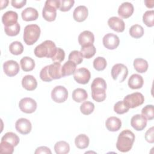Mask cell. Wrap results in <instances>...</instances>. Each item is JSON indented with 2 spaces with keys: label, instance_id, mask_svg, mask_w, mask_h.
Returning a JSON list of instances; mask_svg holds the SVG:
<instances>
[{
  "label": "cell",
  "instance_id": "obj_1",
  "mask_svg": "<svg viewBox=\"0 0 154 154\" xmlns=\"http://www.w3.org/2000/svg\"><path fill=\"white\" fill-rule=\"evenodd\" d=\"M134 134L129 129L122 131L118 136L116 143L117 150L121 152H127L129 151L133 146L135 141Z\"/></svg>",
  "mask_w": 154,
  "mask_h": 154
},
{
  "label": "cell",
  "instance_id": "obj_2",
  "mask_svg": "<svg viewBox=\"0 0 154 154\" xmlns=\"http://www.w3.org/2000/svg\"><path fill=\"white\" fill-rule=\"evenodd\" d=\"M57 47L51 40H45L34 49V54L38 58H52L55 52Z\"/></svg>",
  "mask_w": 154,
  "mask_h": 154
},
{
  "label": "cell",
  "instance_id": "obj_3",
  "mask_svg": "<svg viewBox=\"0 0 154 154\" xmlns=\"http://www.w3.org/2000/svg\"><path fill=\"white\" fill-rule=\"evenodd\" d=\"M60 1L47 0L42 10V16L44 19L48 22L55 20L57 16V10L60 8Z\"/></svg>",
  "mask_w": 154,
  "mask_h": 154
},
{
  "label": "cell",
  "instance_id": "obj_4",
  "mask_svg": "<svg viewBox=\"0 0 154 154\" xmlns=\"http://www.w3.org/2000/svg\"><path fill=\"white\" fill-rule=\"evenodd\" d=\"M40 32V28L37 25H28L24 28L23 41L27 45H32L38 40Z\"/></svg>",
  "mask_w": 154,
  "mask_h": 154
},
{
  "label": "cell",
  "instance_id": "obj_5",
  "mask_svg": "<svg viewBox=\"0 0 154 154\" xmlns=\"http://www.w3.org/2000/svg\"><path fill=\"white\" fill-rule=\"evenodd\" d=\"M123 101L129 108H134L144 103V97L141 93L135 92L126 96Z\"/></svg>",
  "mask_w": 154,
  "mask_h": 154
},
{
  "label": "cell",
  "instance_id": "obj_6",
  "mask_svg": "<svg viewBox=\"0 0 154 154\" xmlns=\"http://www.w3.org/2000/svg\"><path fill=\"white\" fill-rule=\"evenodd\" d=\"M111 76L114 80L122 82L125 80L128 75V70L127 67L121 63L116 64L111 69Z\"/></svg>",
  "mask_w": 154,
  "mask_h": 154
},
{
  "label": "cell",
  "instance_id": "obj_7",
  "mask_svg": "<svg viewBox=\"0 0 154 154\" xmlns=\"http://www.w3.org/2000/svg\"><path fill=\"white\" fill-rule=\"evenodd\" d=\"M68 97L67 90L62 85L55 87L51 91V98L55 102L63 103Z\"/></svg>",
  "mask_w": 154,
  "mask_h": 154
},
{
  "label": "cell",
  "instance_id": "obj_8",
  "mask_svg": "<svg viewBox=\"0 0 154 154\" xmlns=\"http://www.w3.org/2000/svg\"><path fill=\"white\" fill-rule=\"evenodd\" d=\"M37 106V102L31 97H24L19 103V106L20 110L27 114L34 112L36 110Z\"/></svg>",
  "mask_w": 154,
  "mask_h": 154
},
{
  "label": "cell",
  "instance_id": "obj_9",
  "mask_svg": "<svg viewBox=\"0 0 154 154\" xmlns=\"http://www.w3.org/2000/svg\"><path fill=\"white\" fill-rule=\"evenodd\" d=\"M74 79L79 84H86L91 78L90 72L85 67H81L75 70L73 73Z\"/></svg>",
  "mask_w": 154,
  "mask_h": 154
},
{
  "label": "cell",
  "instance_id": "obj_10",
  "mask_svg": "<svg viewBox=\"0 0 154 154\" xmlns=\"http://www.w3.org/2000/svg\"><path fill=\"white\" fill-rule=\"evenodd\" d=\"M103 46L108 49L113 50L116 49L120 43L119 37L113 34L108 33L104 35L102 40Z\"/></svg>",
  "mask_w": 154,
  "mask_h": 154
},
{
  "label": "cell",
  "instance_id": "obj_11",
  "mask_svg": "<svg viewBox=\"0 0 154 154\" xmlns=\"http://www.w3.org/2000/svg\"><path fill=\"white\" fill-rule=\"evenodd\" d=\"M3 70L7 76L12 77L19 73L20 67L17 61L14 60H8L4 63Z\"/></svg>",
  "mask_w": 154,
  "mask_h": 154
},
{
  "label": "cell",
  "instance_id": "obj_12",
  "mask_svg": "<svg viewBox=\"0 0 154 154\" xmlns=\"http://www.w3.org/2000/svg\"><path fill=\"white\" fill-rule=\"evenodd\" d=\"M15 128L18 132L23 135H26L31 132L32 125L29 120L25 118H20L16 122Z\"/></svg>",
  "mask_w": 154,
  "mask_h": 154
},
{
  "label": "cell",
  "instance_id": "obj_13",
  "mask_svg": "<svg viewBox=\"0 0 154 154\" xmlns=\"http://www.w3.org/2000/svg\"><path fill=\"white\" fill-rule=\"evenodd\" d=\"M131 125L136 131H142L147 125V119L141 114H135L131 118Z\"/></svg>",
  "mask_w": 154,
  "mask_h": 154
},
{
  "label": "cell",
  "instance_id": "obj_14",
  "mask_svg": "<svg viewBox=\"0 0 154 154\" xmlns=\"http://www.w3.org/2000/svg\"><path fill=\"white\" fill-rule=\"evenodd\" d=\"M108 25L111 29L118 32H123L125 28V23L123 19L116 16L110 17L108 20Z\"/></svg>",
  "mask_w": 154,
  "mask_h": 154
},
{
  "label": "cell",
  "instance_id": "obj_15",
  "mask_svg": "<svg viewBox=\"0 0 154 154\" xmlns=\"http://www.w3.org/2000/svg\"><path fill=\"white\" fill-rule=\"evenodd\" d=\"M134 6L129 2L122 3L118 8V14L122 18L127 19L131 16L134 13Z\"/></svg>",
  "mask_w": 154,
  "mask_h": 154
},
{
  "label": "cell",
  "instance_id": "obj_16",
  "mask_svg": "<svg viewBox=\"0 0 154 154\" xmlns=\"http://www.w3.org/2000/svg\"><path fill=\"white\" fill-rule=\"evenodd\" d=\"M18 14L16 12L10 10L5 12L2 17V22L4 26H10L17 23Z\"/></svg>",
  "mask_w": 154,
  "mask_h": 154
},
{
  "label": "cell",
  "instance_id": "obj_17",
  "mask_svg": "<svg viewBox=\"0 0 154 154\" xmlns=\"http://www.w3.org/2000/svg\"><path fill=\"white\" fill-rule=\"evenodd\" d=\"M94 41V34L90 31H84L78 36V42L81 46L93 44Z\"/></svg>",
  "mask_w": 154,
  "mask_h": 154
},
{
  "label": "cell",
  "instance_id": "obj_18",
  "mask_svg": "<svg viewBox=\"0 0 154 154\" xmlns=\"http://www.w3.org/2000/svg\"><path fill=\"white\" fill-rule=\"evenodd\" d=\"M88 14L87 8L84 5H79L76 7L73 13V19L78 22H81L84 21Z\"/></svg>",
  "mask_w": 154,
  "mask_h": 154
},
{
  "label": "cell",
  "instance_id": "obj_19",
  "mask_svg": "<svg viewBox=\"0 0 154 154\" xmlns=\"http://www.w3.org/2000/svg\"><path fill=\"white\" fill-rule=\"evenodd\" d=\"M62 66L60 63L54 62L49 65L48 72L50 76L52 79H58L63 77L61 73Z\"/></svg>",
  "mask_w": 154,
  "mask_h": 154
},
{
  "label": "cell",
  "instance_id": "obj_20",
  "mask_svg": "<svg viewBox=\"0 0 154 154\" xmlns=\"http://www.w3.org/2000/svg\"><path fill=\"white\" fill-rule=\"evenodd\" d=\"M105 126L108 131L116 132L119 131L122 127V122L118 117L111 116L106 119Z\"/></svg>",
  "mask_w": 154,
  "mask_h": 154
},
{
  "label": "cell",
  "instance_id": "obj_21",
  "mask_svg": "<svg viewBox=\"0 0 154 154\" xmlns=\"http://www.w3.org/2000/svg\"><path fill=\"white\" fill-rule=\"evenodd\" d=\"M22 87L28 91H32L37 87L36 79L32 75H25L22 80Z\"/></svg>",
  "mask_w": 154,
  "mask_h": 154
},
{
  "label": "cell",
  "instance_id": "obj_22",
  "mask_svg": "<svg viewBox=\"0 0 154 154\" xmlns=\"http://www.w3.org/2000/svg\"><path fill=\"white\" fill-rule=\"evenodd\" d=\"M128 86L132 89L141 88L144 84L143 77L138 74L132 75L128 79Z\"/></svg>",
  "mask_w": 154,
  "mask_h": 154
},
{
  "label": "cell",
  "instance_id": "obj_23",
  "mask_svg": "<svg viewBox=\"0 0 154 154\" xmlns=\"http://www.w3.org/2000/svg\"><path fill=\"white\" fill-rule=\"evenodd\" d=\"M21 16L23 20L32 21L37 19L38 17V13L36 9L32 7H28L22 11Z\"/></svg>",
  "mask_w": 154,
  "mask_h": 154
},
{
  "label": "cell",
  "instance_id": "obj_24",
  "mask_svg": "<svg viewBox=\"0 0 154 154\" xmlns=\"http://www.w3.org/2000/svg\"><path fill=\"white\" fill-rule=\"evenodd\" d=\"M76 68V64L71 61H66L61 68V73L63 77L69 76L74 73Z\"/></svg>",
  "mask_w": 154,
  "mask_h": 154
},
{
  "label": "cell",
  "instance_id": "obj_25",
  "mask_svg": "<svg viewBox=\"0 0 154 154\" xmlns=\"http://www.w3.org/2000/svg\"><path fill=\"white\" fill-rule=\"evenodd\" d=\"M91 89L92 98L96 102H101L106 99V89L102 88H93Z\"/></svg>",
  "mask_w": 154,
  "mask_h": 154
},
{
  "label": "cell",
  "instance_id": "obj_26",
  "mask_svg": "<svg viewBox=\"0 0 154 154\" xmlns=\"http://www.w3.org/2000/svg\"><path fill=\"white\" fill-rule=\"evenodd\" d=\"M133 64L135 70L140 73L146 72L148 69L149 65L147 61L141 58L135 59Z\"/></svg>",
  "mask_w": 154,
  "mask_h": 154
},
{
  "label": "cell",
  "instance_id": "obj_27",
  "mask_svg": "<svg viewBox=\"0 0 154 154\" xmlns=\"http://www.w3.org/2000/svg\"><path fill=\"white\" fill-rule=\"evenodd\" d=\"M20 64L22 69L24 72L31 71L35 67V62L34 60L29 57H23L20 61Z\"/></svg>",
  "mask_w": 154,
  "mask_h": 154
},
{
  "label": "cell",
  "instance_id": "obj_28",
  "mask_svg": "<svg viewBox=\"0 0 154 154\" xmlns=\"http://www.w3.org/2000/svg\"><path fill=\"white\" fill-rule=\"evenodd\" d=\"M88 97L87 91L81 88H78L73 90L72 93V99L74 101L80 103L85 100Z\"/></svg>",
  "mask_w": 154,
  "mask_h": 154
},
{
  "label": "cell",
  "instance_id": "obj_29",
  "mask_svg": "<svg viewBox=\"0 0 154 154\" xmlns=\"http://www.w3.org/2000/svg\"><path fill=\"white\" fill-rule=\"evenodd\" d=\"M89 138L85 134H79L75 139V144L77 148L84 149L89 145Z\"/></svg>",
  "mask_w": 154,
  "mask_h": 154
},
{
  "label": "cell",
  "instance_id": "obj_30",
  "mask_svg": "<svg viewBox=\"0 0 154 154\" xmlns=\"http://www.w3.org/2000/svg\"><path fill=\"white\" fill-rule=\"evenodd\" d=\"M96 51V49L94 46L93 45V44H91L89 45L81 46L80 52L83 58L89 59L93 57L95 55Z\"/></svg>",
  "mask_w": 154,
  "mask_h": 154
},
{
  "label": "cell",
  "instance_id": "obj_31",
  "mask_svg": "<svg viewBox=\"0 0 154 154\" xmlns=\"http://www.w3.org/2000/svg\"><path fill=\"white\" fill-rule=\"evenodd\" d=\"M54 150L57 154H66L70 151V146L67 142L60 141L55 143Z\"/></svg>",
  "mask_w": 154,
  "mask_h": 154
},
{
  "label": "cell",
  "instance_id": "obj_32",
  "mask_svg": "<svg viewBox=\"0 0 154 154\" xmlns=\"http://www.w3.org/2000/svg\"><path fill=\"white\" fill-rule=\"evenodd\" d=\"M1 141H6L15 147L19 144L20 139L16 134L12 132H8L5 133V135L2 137Z\"/></svg>",
  "mask_w": 154,
  "mask_h": 154
},
{
  "label": "cell",
  "instance_id": "obj_33",
  "mask_svg": "<svg viewBox=\"0 0 154 154\" xmlns=\"http://www.w3.org/2000/svg\"><path fill=\"white\" fill-rule=\"evenodd\" d=\"M129 32L131 37L135 38H140L144 34V28L142 26L135 24L130 28Z\"/></svg>",
  "mask_w": 154,
  "mask_h": 154
},
{
  "label": "cell",
  "instance_id": "obj_34",
  "mask_svg": "<svg viewBox=\"0 0 154 154\" xmlns=\"http://www.w3.org/2000/svg\"><path fill=\"white\" fill-rule=\"evenodd\" d=\"M9 51L11 54L15 55H18L23 52V46L20 42L14 41L10 45Z\"/></svg>",
  "mask_w": 154,
  "mask_h": 154
},
{
  "label": "cell",
  "instance_id": "obj_35",
  "mask_svg": "<svg viewBox=\"0 0 154 154\" xmlns=\"http://www.w3.org/2000/svg\"><path fill=\"white\" fill-rule=\"evenodd\" d=\"M143 21L144 24L149 26L152 27L154 25V11H146L143 16Z\"/></svg>",
  "mask_w": 154,
  "mask_h": 154
},
{
  "label": "cell",
  "instance_id": "obj_36",
  "mask_svg": "<svg viewBox=\"0 0 154 154\" xmlns=\"http://www.w3.org/2000/svg\"><path fill=\"white\" fill-rule=\"evenodd\" d=\"M94 109V105L90 101L84 102L80 106L81 112L84 115H89L91 114Z\"/></svg>",
  "mask_w": 154,
  "mask_h": 154
},
{
  "label": "cell",
  "instance_id": "obj_37",
  "mask_svg": "<svg viewBox=\"0 0 154 154\" xmlns=\"http://www.w3.org/2000/svg\"><path fill=\"white\" fill-rule=\"evenodd\" d=\"M141 115L148 120H152L154 118V109L153 105H147L141 110Z\"/></svg>",
  "mask_w": 154,
  "mask_h": 154
},
{
  "label": "cell",
  "instance_id": "obj_38",
  "mask_svg": "<svg viewBox=\"0 0 154 154\" xmlns=\"http://www.w3.org/2000/svg\"><path fill=\"white\" fill-rule=\"evenodd\" d=\"M106 59L102 57L96 58L93 61V67L97 71L103 70L106 66Z\"/></svg>",
  "mask_w": 154,
  "mask_h": 154
},
{
  "label": "cell",
  "instance_id": "obj_39",
  "mask_svg": "<svg viewBox=\"0 0 154 154\" xmlns=\"http://www.w3.org/2000/svg\"><path fill=\"white\" fill-rule=\"evenodd\" d=\"M20 29V26L18 22L10 26H4L5 32L7 35H9V36L17 35L19 33Z\"/></svg>",
  "mask_w": 154,
  "mask_h": 154
},
{
  "label": "cell",
  "instance_id": "obj_40",
  "mask_svg": "<svg viewBox=\"0 0 154 154\" xmlns=\"http://www.w3.org/2000/svg\"><path fill=\"white\" fill-rule=\"evenodd\" d=\"M69 60L75 63L76 65L81 64L83 61V57L80 51L75 50L69 55Z\"/></svg>",
  "mask_w": 154,
  "mask_h": 154
},
{
  "label": "cell",
  "instance_id": "obj_41",
  "mask_svg": "<svg viewBox=\"0 0 154 154\" xmlns=\"http://www.w3.org/2000/svg\"><path fill=\"white\" fill-rule=\"evenodd\" d=\"M129 109V108L128 107L122 100L117 102L114 106V111L118 114H123L127 112Z\"/></svg>",
  "mask_w": 154,
  "mask_h": 154
},
{
  "label": "cell",
  "instance_id": "obj_42",
  "mask_svg": "<svg viewBox=\"0 0 154 154\" xmlns=\"http://www.w3.org/2000/svg\"><path fill=\"white\" fill-rule=\"evenodd\" d=\"M14 147L11 144L4 141H1L0 143V153H9L11 154L14 151Z\"/></svg>",
  "mask_w": 154,
  "mask_h": 154
},
{
  "label": "cell",
  "instance_id": "obj_43",
  "mask_svg": "<svg viewBox=\"0 0 154 154\" xmlns=\"http://www.w3.org/2000/svg\"><path fill=\"white\" fill-rule=\"evenodd\" d=\"M65 58V52L63 49L60 48H57L55 54L53 57L51 58L52 60L54 62L60 63L64 60Z\"/></svg>",
  "mask_w": 154,
  "mask_h": 154
},
{
  "label": "cell",
  "instance_id": "obj_44",
  "mask_svg": "<svg viewBox=\"0 0 154 154\" xmlns=\"http://www.w3.org/2000/svg\"><path fill=\"white\" fill-rule=\"evenodd\" d=\"M74 3V0H61L59 9L61 11H67L73 6Z\"/></svg>",
  "mask_w": 154,
  "mask_h": 154
},
{
  "label": "cell",
  "instance_id": "obj_45",
  "mask_svg": "<svg viewBox=\"0 0 154 154\" xmlns=\"http://www.w3.org/2000/svg\"><path fill=\"white\" fill-rule=\"evenodd\" d=\"M102 88L106 89V83L105 79L102 78H95L91 85V88Z\"/></svg>",
  "mask_w": 154,
  "mask_h": 154
},
{
  "label": "cell",
  "instance_id": "obj_46",
  "mask_svg": "<svg viewBox=\"0 0 154 154\" xmlns=\"http://www.w3.org/2000/svg\"><path fill=\"white\" fill-rule=\"evenodd\" d=\"M48 67H49V66H46L41 70L40 72V78L43 81L49 82L53 80L49 74Z\"/></svg>",
  "mask_w": 154,
  "mask_h": 154
},
{
  "label": "cell",
  "instance_id": "obj_47",
  "mask_svg": "<svg viewBox=\"0 0 154 154\" xmlns=\"http://www.w3.org/2000/svg\"><path fill=\"white\" fill-rule=\"evenodd\" d=\"M145 139L149 143H154V128L153 126L149 128L145 134Z\"/></svg>",
  "mask_w": 154,
  "mask_h": 154
},
{
  "label": "cell",
  "instance_id": "obj_48",
  "mask_svg": "<svg viewBox=\"0 0 154 154\" xmlns=\"http://www.w3.org/2000/svg\"><path fill=\"white\" fill-rule=\"evenodd\" d=\"M26 3V0H12L11 4L12 6L16 8H21Z\"/></svg>",
  "mask_w": 154,
  "mask_h": 154
},
{
  "label": "cell",
  "instance_id": "obj_49",
  "mask_svg": "<svg viewBox=\"0 0 154 154\" xmlns=\"http://www.w3.org/2000/svg\"><path fill=\"white\" fill-rule=\"evenodd\" d=\"M35 154H38V153H50L51 154L52 152L49 148L46 147V146H40L37 148V149L35 151Z\"/></svg>",
  "mask_w": 154,
  "mask_h": 154
},
{
  "label": "cell",
  "instance_id": "obj_50",
  "mask_svg": "<svg viewBox=\"0 0 154 154\" xmlns=\"http://www.w3.org/2000/svg\"><path fill=\"white\" fill-rule=\"evenodd\" d=\"M144 3H145L146 7H148V8H153V6H154V5H153L154 4V1H153V0L144 1Z\"/></svg>",
  "mask_w": 154,
  "mask_h": 154
},
{
  "label": "cell",
  "instance_id": "obj_51",
  "mask_svg": "<svg viewBox=\"0 0 154 154\" xmlns=\"http://www.w3.org/2000/svg\"><path fill=\"white\" fill-rule=\"evenodd\" d=\"M8 0H5V1H1L0 2H1V9L2 10L3 8H5L8 4Z\"/></svg>",
  "mask_w": 154,
  "mask_h": 154
}]
</instances>
